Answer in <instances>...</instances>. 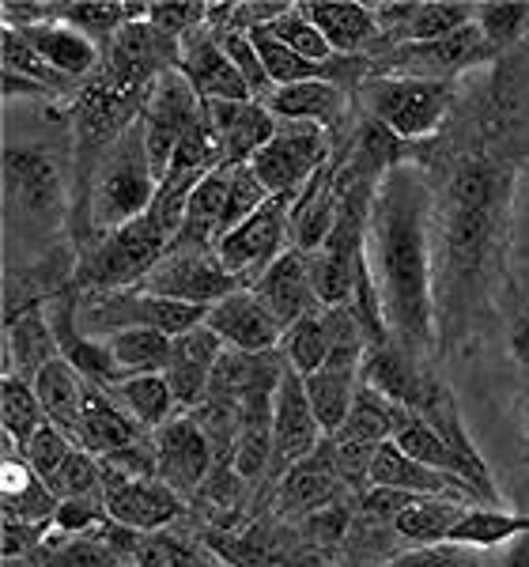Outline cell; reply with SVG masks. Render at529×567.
<instances>
[{"mask_svg":"<svg viewBox=\"0 0 529 567\" xmlns=\"http://www.w3.org/2000/svg\"><path fill=\"white\" fill-rule=\"evenodd\" d=\"M333 326H336V315L333 310H314V315L299 318L295 326L284 329V341H280V355L295 368L299 374H314L330 360V349H333Z\"/></svg>","mask_w":529,"mask_h":567,"instance_id":"cell-31","label":"cell"},{"mask_svg":"<svg viewBox=\"0 0 529 567\" xmlns=\"http://www.w3.org/2000/svg\"><path fill=\"white\" fill-rule=\"evenodd\" d=\"M205 326L227 344L231 352H277V344L284 341V326L269 315V307L258 299L253 288H239L235 296L220 299L208 310Z\"/></svg>","mask_w":529,"mask_h":567,"instance_id":"cell-16","label":"cell"},{"mask_svg":"<svg viewBox=\"0 0 529 567\" xmlns=\"http://www.w3.org/2000/svg\"><path fill=\"white\" fill-rule=\"evenodd\" d=\"M261 31H269L277 42H284L288 50H295L299 58H307V61H314V65H325V61H333L336 53H333V45L325 42V34L318 31L314 23L303 16V8L299 4H291V12L280 16L277 23H269V27H261Z\"/></svg>","mask_w":529,"mask_h":567,"instance_id":"cell-40","label":"cell"},{"mask_svg":"<svg viewBox=\"0 0 529 567\" xmlns=\"http://www.w3.org/2000/svg\"><path fill=\"white\" fill-rule=\"evenodd\" d=\"M473 23L480 27V34L496 53L510 50L522 34L529 31V4H473Z\"/></svg>","mask_w":529,"mask_h":567,"instance_id":"cell-42","label":"cell"},{"mask_svg":"<svg viewBox=\"0 0 529 567\" xmlns=\"http://www.w3.org/2000/svg\"><path fill=\"white\" fill-rule=\"evenodd\" d=\"M103 488H106V511H111V518L136 529V534L167 529L175 518L186 515L181 496L159 477L155 481H122L103 470Z\"/></svg>","mask_w":529,"mask_h":567,"instance_id":"cell-14","label":"cell"},{"mask_svg":"<svg viewBox=\"0 0 529 567\" xmlns=\"http://www.w3.org/2000/svg\"><path fill=\"white\" fill-rule=\"evenodd\" d=\"M371 484H382V488H401V492H413V496H439V499H461V503H480L477 492L469 488L465 481L450 477V473H439L432 465L408 458L405 451L386 439V443L375 446L371 454V470H367ZM485 507V503H480Z\"/></svg>","mask_w":529,"mask_h":567,"instance_id":"cell-18","label":"cell"},{"mask_svg":"<svg viewBox=\"0 0 529 567\" xmlns=\"http://www.w3.org/2000/svg\"><path fill=\"white\" fill-rule=\"evenodd\" d=\"M144 427L125 413L122 405L106 393L103 386L87 382V393H84V413H80V432H76V446L95 458H106V454L122 451V446L136 443Z\"/></svg>","mask_w":529,"mask_h":567,"instance_id":"cell-23","label":"cell"},{"mask_svg":"<svg viewBox=\"0 0 529 567\" xmlns=\"http://www.w3.org/2000/svg\"><path fill=\"white\" fill-rule=\"evenodd\" d=\"M469 23H473V4H461V0H419L413 23H408L405 39L397 45L439 42L446 34L461 31V27H469Z\"/></svg>","mask_w":529,"mask_h":567,"instance_id":"cell-38","label":"cell"},{"mask_svg":"<svg viewBox=\"0 0 529 567\" xmlns=\"http://www.w3.org/2000/svg\"><path fill=\"white\" fill-rule=\"evenodd\" d=\"M53 488L58 499H103L106 503V488H103V462L87 451H72L69 462L45 481Z\"/></svg>","mask_w":529,"mask_h":567,"instance_id":"cell-39","label":"cell"},{"mask_svg":"<svg viewBox=\"0 0 529 567\" xmlns=\"http://www.w3.org/2000/svg\"><path fill=\"white\" fill-rule=\"evenodd\" d=\"M0 424L4 435L20 443V451L34 439V432L45 424V409L39 401V393L20 374H4L0 379Z\"/></svg>","mask_w":529,"mask_h":567,"instance_id":"cell-36","label":"cell"},{"mask_svg":"<svg viewBox=\"0 0 529 567\" xmlns=\"http://www.w3.org/2000/svg\"><path fill=\"white\" fill-rule=\"evenodd\" d=\"M253 291H258V299L269 307V315L284 329L295 326L299 318L322 310V303H318V296H314V280H310V258L299 254L295 246L280 254V258L261 272Z\"/></svg>","mask_w":529,"mask_h":567,"instance_id":"cell-19","label":"cell"},{"mask_svg":"<svg viewBox=\"0 0 529 567\" xmlns=\"http://www.w3.org/2000/svg\"><path fill=\"white\" fill-rule=\"evenodd\" d=\"M322 443H325V435L314 420V409H310L303 374L284 360V374H280L277 398H272V465H269V477H284L291 465L310 458Z\"/></svg>","mask_w":529,"mask_h":567,"instance_id":"cell-12","label":"cell"},{"mask_svg":"<svg viewBox=\"0 0 529 567\" xmlns=\"http://www.w3.org/2000/svg\"><path fill=\"white\" fill-rule=\"evenodd\" d=\"M264 106L277 122H314L333 133L349 110V91L325 84V80H307V84L277 87L264 99Z\"/></svg>","mask_w":529,"mask_h":567,"instance_id":"cell-26","label":"cell"},{"mask_svg":"<svg viewBox=\"0 0 529 567\" xmlns=\"http://www.w3.org/2000/svg\"><path fill=\"white\" fill-rule=\"evenodd\" d=\"M45 534H50V526H27L15 523V518H4V564H23L45 542Z\"/></svg>","mask_w":529,"mask_h":567,"instance_id":"cell-51","label":"cell"},{"mask_svg":"<svg viewBox=\"0 0 529 567\" xmlns=\"http://www.w3.org/2000/svg\"><path fill=\"white\" fill-rule=\"evenodd\" d=\"M336 175H341V159H330L307 182V189L295 197V205H291V246L299 254H307V258L314 250H322V243L330 239L336 224V208H341Z\"/></svg>","mask_w":529,"mask_h":567,"instance_id":"cell-21","label":"cell"},{"mask_svg":"<svg viewBox=\"0 0 529 567\" xmlns=\"http://www.w3.org/2000/svg\"><path fill=\"white\" fill-rule=\"evenodd\" d=\"M382 567H480L477 548L465 545H416L413 553L397 556V560Z\"/></svg>","mask_w":529,"mask_h":567,"instance_id":"cell-48","label":"cell"},{"mask_svg":"<svg viewBox=\"0 0 529 567\" xmlns=\"http://www.w3.org/2000/svg\"><path fill=\"white\" fill-rule=\"evenodd\" d=\"M208 307H189L178 299L148 296V291H91L80 296V329L95 341L122 333V329H159L167 337H181L205 326Z\"/></svg>","mask_w":529,"mask_h":567,"instance_id":"cell-6","label":"cell"},{"mask_svg":"<svg viewBox=\"0 0 529 567\" xmlns=\"http://www.w3.org/2000/svg\"><path fill=\"white\" fill-rule=\"evenodd\" d=\"M224 45V53L231 58V65L242 72V80H246V87H250V95L258 99V103H264V99L272 95V80H269V72H264L261 65V58H258V50H253V42H250V34H239V31H220L216 34Z\"/></svg>","mask_w":529,"mask_h":567,"instance_id":"cell-44","label":"cell"},{"mask_svg":"<svg viewBox=\"0 0 529 567\" xmlns=\"http://www.w3.org/2000/svg\"><path fill=\"white\" fill-rule=\"evenodd\" d=\"M4 99H61V95H53L50 87H42V84H31V80H23V76H12V72H4Z\"/></svg>","mask_w":529,"mask_h":567,"instance_id":"cell-53","label":"cell"},{"mask_svg":"<svg viewBox=\"0 0 529 567\" xmlns=\"http://www.w3.org/2000/svg\"><path fill=\"white\" fill-rule=\"evenodd\" d=\"M416 8H419V0H382V4H371V12H375L382 34H397V39H405Z\"/></svg>","mask_w":529,"mask_h":567,"instance_id":"cell-52","label":"cell"},{"mask_svg":"<svg viewBox=\"0 0 529 567\" xmlns=\"http://www.w3.org/2000/svg\"><path fill=\"white\" fill-rule=\"evenodd\" d=\"M507 171L488 155H469L454 167L446 182V200L439 216L443 235V284L450 288V303H469V288H477L488 261L496 258L499 227L507 208ZM435 280V291H439Z\"/></svg>","mask_w":529,"mask_h":567,"instance_id":"cell-2","label":"cell"},{"mask_svg":"<svg viewBox=\"0 0 529 567\" xmlns=\"http://www.w3.org/2000/svg\"><path fill=\"white\" fill-rule=\"evenodd\" d=\"M167 235L148 216H141L133 224L114 227V231H103L91 243L76 246V280L72 284L80 288V296L141 288L144 277L167 258Z\"/></svg>","mask_w":529,"mask_h":567,"instance_id":"cell-4","label":"cell"},{"mask_svg":"<svg viewBox=\"0 0 529 567\" xmlns=\"http://www.w3.org/2000/svg\"><path fill=\"white\" fill-rule=\"evenodd\" d=\"M299 8L341 58H363V50L382 39L375 12L360 0H303Z\"/></svg>","mask_w":529,"mask_h":567,"instance_id":"cell-22","label":"cell"},{"mask_svg":"<svg viewBox=\"0 0 529 567\" xmlns=\"http://www.w3.org/2000/svg\"><path fill=\"white\" fill-rule=\"evenodd\" d=\"M155 194H159V182L152 175L144 133H141V122H136L133 130L98 159L95 178H91V189H87L84 219H80V227L72 231V239H76V246H84L95 239V235L133 224V219H141L152 208Z\"/></svg>","mask_w":529,"mask_h":567,"instance_id":"cell-3","label":"cell"},{"mask_svg":"<svg viewBox=\"0 0 529 567\" xmlns=\"http://www.w3.org/2000/svg\"><path fill=\"white\" fill-rule=\"evenodd\" d=\"M205 20L208 4H197V0H152L148 4V23L170 42H181L189 31L205 27Z\"/></svg>","mask_w":529,"mask_h":567,"instance_id":"cell-43","label":"cell"},{"mask_svg":"<svg viewBox=\"0 0 529 567\" xmlns=\"http://www.w3.org/2000/svg\"><path fill=\"white\" fill-rule=\"evenodd\" d=\"M117 405L129 413L136 424L148 432V427H163L167 420H175V393H170L167 379L163 374H133V379L117 382L114 390H106Z\"/></svg>","mask_w":529,"mask_h":567,"instance_id":"cell-32","label":"cell"},{"mask_svg":"<svg viewBox=\"0 0 529 567\" xmlns=\"http://www.w3.org/2000/svg\"><path fill=\"white\" fill-rule=\"evenodd\" d=\"M336 484H341V473H336L333 443L325 439L310 458L295 462L284 473V481H280V511L303 518L310 511H318L336 499Z\"/></svg>","mask_w":529,"mask_h":567,"instance_id":"cell-24","label":"cell"},{"mask_svg":"<svg viewBox=\"0 0 529 567\" xmlns=\"http://www.w3.org/2000/svg\"><path fill=\"white\" fill-rule=\"evenodd\" d=\"M397 401L382 398L371 386H360L355 390V401H352V413L344 420V427L336 435H330L333 443H344V446H367L375 451L378 443L394 439V427H397Z\"/></svg>","mask_w":529,"mask_h":567,"instance_id":"cell-28","label":"cell"},{"mask_svg":"<svg viewBox=\"0 0 529 567\" xmlns=\"http://www.w3.org/2000/svg\"><path fill=\"white\" fill-rule=\"evenodd\" d=\"M27 560H31V567H122L95 534L69 537V534H53V529Z\"/></svg>","mask_w":529,"mask_h":567,"instance_id":"cell-37","label":"cell"},{"mask_svg":"<svg viewBox=\"0 0 529 567\" xmlns=\"http://www.w3.org/2000/svg\"><path fill=\"white\" fill-rule=\"evenodd\" d=\"M178 45H181L178 72L194 84V91L205 99V103H242V99H253L242 80V72L231 65V58L224 53L220 39H216L208 27L189 31Z\"/></svg>","mask_w":529,"mask_h":567,"instance_id":"cell-15","label":"cell"},{"mask_svg":"<svg viewBox=\"0 0 529 567\" xmlns=\"http://www.w3.org/2000/svg\"><path fill=\"white\" fill-rule=\"evenodd\" d=\"M111 523V511L103 499H61L58 515H53V534H95L98 526Z\"/></svg>","mask_w":529,"mask_h":567,"instance_id":"cell-47","label":"cell"},{"mask_svg":"<svg viewBox=\"0 0 529 567\" xmlns=\"http://www.w3.org/2000/svg\"><path fill=\"white\" fill-rule=\"evenodd\" d=\"M200 117H205V99L197 95L194 84L178 69L163 72L155 80V87L148 91V103L141 110V133H144V148H148L155 182L167 178V167L175 159L181 136L194 130Z\"/></svg>","mask_w":529,"mask_h":567,"instance_id":"cell-10","label":"cell"},{"mask_svg":"<svg viewBox=\"0 0 529 567\" xmlns=\"http://www.w3.org/2000/svg\"><path fill=\"white\" fill-rule=\"evenodd\" d=\"M507 344H510V355H515L522 368H529V315H522L515 326H510Z\"/></svg>","mask_w":529,"mask_h":567,"instance_id":"cell-54","label":"cell"},{"mask_svg":"<svg viewBox=\"0 0 529 567\" xmlns=\"http://www.w3.org/2000/svg\"><path fill=\"white\" fill-rule=\"evenodd\" d=\"M34 393H39L42 409H45V420L58 424L72 443H76V432H80V413H84V393H87V379L80 374L65 355L50 360L45 368L34 374Z\"/></svg>","mask_w":529,"mask_h":567,"instance_id":"cell-27","label":"cell"},{"mask_svg":"<svg viewBox=\"0 0 529 567\" xmlns=\"http://www.w3.org/2000/svg\"><path fill=\"white\" fill-rule=\"evenodd\" d=\"M170 341L175 337L159 333V329H122V333L106 337V349H111L114 363L125 374H163L170 360Z\"/></svg>","mask_w":529,"mask_h":567,"instance_id":"cell-34","label":"cell"},{"mask_svg":"<svg viewBox=\"0 0 529 567\" xmlns=\"http://www.w3.org/2000/svg\"><path fill=\"white\" fill-rule=\"evenodd\" d=\"M224 349L227 344L208 326H197L170 341V360H167L163 379H167L170 393H175L178 409L189 413V409L205 405L208 382H212V371H216V363H220Z\"/></svg>","mask_w":529,"mask_h":567,"instance_id":"cell-17","label":"cell"},{"mask_svg":"<svg viewBox=\"0 0 529 567\" xmlns=\"http://www.w3.org/2000/svg\"><path fill=\"white\" fill-rule=\"evenodd\" d=\"M212 130L224 144V163L227 167H250L253 155L277 133V117L269 114V106L258 99H242V103H205Z\"/></svg>","mask_w":529,"mask_h":567,"instance_id":"cell-20","label":"cell"},{"mask_svg":"<svg viewBox=\"0 0 529 567\" xmlns=\"http://www.w3.org/2000/svg\"><path fill=\"white\" fill-rule=\"evenodd\" d=\"M469 503L461 499H439V496H419L413 507H405L394 518V534L413 545H446L450 529L461 523Z\"/></svg>","mask_w":529,"mask_h":567,"instance_id":"cell-29","label":"cell"},{"mask_svg":"<svg viewBox=\"0 0 529 567\" xmlns=\"http://www.w3.org/2000/svg\"><path fill=\"white\" fill-rule=\"evenodd\" d=\"M0 16H4V27H12V31H31V27L58 23L61 4H45V0H4Z\"/></svg>","mask_w":529,"mask_h":567,"instance_id":"cell-50","label":"cell"},{"mask_svg":"<svg viewBox=\"0 0 529 567\" xmlns=\"http://www.w3.org/2000/svg\"><path fill=\"white\" fill-rule=\"evenodd\" d=\"M27 42L34 45V50L42 53V61L50 69H58L61 76L69 80H91L103 65V45L91 42L84 31H76V27L69 23H45V27H31V31H20Z\"/></svg>","mask_w":529,"mask_h":567,"instance_id":"cell-25","label":"cell"},{"mask_svg":"<svg viewBox=\"0 0 529 567\" xmlns=\"http://www.w3.org/2000/svg\"><path fill=\"white\" fill-rule=\"evenodd\" d=\"M103 462L106 473L122 481H155L159 477V454H155V439H136V443L122 446V451L106 454Z\"/></svg>","mask_w":529,"mask_h":567,"instance_id":"cell-46","label":"cell"},{"mask_svg":"<svg viewBox=\"0 0 529 567\" xmlns=\"http://www.w3.org/2000/svg\"><path fill=\"white\" fill-rule=\"evenodd\" d=\"M159 481H167L178 496H197L216 470V446L197 416H175L155 427Z\"/></svg>","mask_w":529,"mask_h":567,"instance_id":"cell-13","label":"cell"},{"mask_svg":"<svg viewBox=\"0 0 529 567\" xmlns=\"http://www.w3.org/2000/svg\"><path fill=\"white\" fill-rule=\"evenodd\" d=\"M299 529H303L307 542L330 548L336 542H344V534H349V507H341L336 499L325 503V507H318L299 518Z\"/></svg>","mask_w":529,"mask_h":567,"instance_id":"cell-49","label":"cell"},{"mask_svg":"<svg viewBox=\"0 0 529 567\" xmlns=\"http://www.w3.org/2000/svg\"><path fill=\"white\" fill-rule=\"evenodd\" d=\"M0 61H4V72H12V76H23V80H31V84L50 87L53 95L76 99V91H80L76 80L61 76L58 69L45 65L42 53L34 50V45L27 42L20 31H12V27H4V31H0Z\"/></svg>","mask_w":529,"mask_h":567,"instance_id":"cell-35","label":"cell"},{"mask_svg":"<svg viewBox=\"0 0 529 567\" xmlns=\"http://www.w3.org/2000/svg\"><path fill=\"white\" fill-rule=\"evenodd\" d=\"M333 133L314 122H280L272 141L253 155L250 171L269 197L295 200L307 182L333 159Z\"/></svg>","mask_w":529,"mask_h":567,"instance_id":"cell-8","label":"cell"},{"mask_svg":"<svg viewBox=\"0 0 529 567\" xmlns=\"http://www.w3.org/2000/svg\"><path fill=\"white\" fill-rule=\"evenodd\" d=\"M129 567H212V564L205 560V553L194 542L170 534V529H155V534L141 537Z\"/></svg>","mask_w":529,"mask_h":567,"instance_id":"cell-41","label":"cell"},{"mask_svg":"<svg viewBox=\"0 0 529 567\" xmlns=\"http://www.w3.org/2000/svg\"><path fill=\"white\" fill-rule=\"evenodd\" d=\"M242 284L220 265V254L212 246H197V243H181L175 239L155 269L144 277V284L136 291H148V296L163 299H178L189 307H208L212 310L220 299L235 296Z\"/></svg>","mask_w":529,"mask_h":567,"instance_id":"cell-9","label":"cell"},{"mask_svg":"<svg viewBox=\"0 0 529 567\" xmlns=\"http://www.w3.org/2000/svg\"><path fill=\"white\" fill-rule=\"evenodd\" d=\"M291 205L288 197H269L250 219H242L235 231H227L216 254L220 265L231 272L242 288H253L261 272L284 250H291Z\"/></svg>","mask_w":529,"mask_h":567,"instance_id":"cell-11","label":"cell"},{"mask_svg":"<svg viewBox=\"0 0 529 567\" xmlns=\"http://www.w3.org/2000/svg\"><path fill=\"white\" fill-rule=\"evenodd\" d=\"M72 451H76V443H72V439L61 432L58 424H50V420H45L39 432H34L31 443L23 446V458L31 462V470L39 473L42 481H50L53 473H58L61 465L69 462Z\"/></svg>","mask_w":529,"mask_h":567,"instance_id":"cell-45","label":"cell"},{"mask_svg":"<svg viewBox=\"0 0 529 567\" xmlns=\"http://www.w3.org/2000/svg\"><path fill=\"white\" fill-rule=\"evenodd\" d=\"M371 122L386 125L397 141H424L439 133L443 117L450 114L454 84L427 76H371L363 84Z\"/></svg>","mask_w":529,"mask_h":567,"instance_id":"cell-7","label":"cell"},{"mask_svg":"<svg viewBox=\"0 0 529 567\" xmlns=\"http://www.w3.org/2000/svg\"><path fill=\"white\" fill-rule=\"evenodd\" d=\"M148 20V4H133V0H76V4H61V23L84 31L91 42L106 45L114 42V34L129 23Z\"/></svg>","mask_w":529,"mask_h":567,"instance_id":"cell-30","label":"cell"},{"mask_svg":"<svg viewBox=\"0 0 529 567\" xmlns=\"http://www.w3.org/2000/svg\"><path fill=\"white\" fill-rule=\"evenodd\" d=\"M4 205L8 219L27 227H58L72 219V171L58 152L31 141L4 144Z\"/></svg>","mask_w":529,"mask_h":567,"instance_id":"cell-5","label":"cell"},{"mask_svg":"<svg viewBox=\"0 0 529 567\" xmlns=\"http://www.w3.org/2000/svg\"><path fill=\"white\" fill-rule=\"evenodd\" d=\"M515 537H529V515H515V511L499 507H469L461 523L450 529V542L446 545L496 548L515 542Z\"/></svg>","mask_w":529,"mask_h":567,"instance_id":"cell-33","label":"cell"},{"mask_svg":"<svg viewBox=\"0 0 529 567\" xmlns=\"http://www.w3.org/2000/svg\"><path fill=\"white\" fill-rule=\"evenodd\" d=\"M367 269L390 341L416 360L439 349L435 296V189L424 171L394 163L375 189L367 219Z\"/></svg>","mask_w":529,"mask_h":567,"instance_id":"cell-1","label":"cell"}]
</instances>
